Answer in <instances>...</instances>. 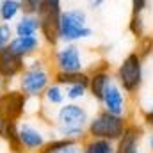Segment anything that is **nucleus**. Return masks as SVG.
<instances>
[{
    "instance_id": "nucleus-13",
    "label": "nucleus",
    "mask_w": 153,
    "mask_h": 153,
    "mask_svg": "<svg viewBox=\"0 0 153 153\" xmlns=\"http://www.w3.org/2000/svg\"><path fill=\"white\" fill-rule=\"evenodd\" d=\"M25 68H27L25 59L14 55L7 46L0 50V80L2 82H11L14 76L22 75Z\"/></svg>"
},
{
    "instance_id": "nucleus-20",
    "label": "nucleus",
    "mask_w": 153,
    "mask_h": 153,
    "mask_svg": "<svg viewBox=\"0 0 153 153\" xmlns=\"http://www.w3.org/2000/svg\"><path fill=\"white\" fill-rule=\"evenodd\" d=\"M18 13H20V2L18 0H2L0 2V20H2V23L11 22L13 18H16Z\"/></svg>"
},
{
    "instance_id": "nucleus-8",
    "label": "nucleus",
    "mask_w": 153,
    "mask_h": 153,
    "mask_svg": "<svg viewBox=\"0 0 153 153\" xmlns=\"http://www.w3.org/2000/svg\"><path fill=\"white\" fill-rule=\"evenodd\" d=\"M29 98L20 89H7L0 94V116L5 121H20L27 111Z\"/></svg>"
},
{
    "instance_id": "nucleus-4",
    "label": "nucleus",
    "mask_w": 153,
    "mask_h": 153,
    "mask_svg": "<svg viewBox=\"0 0 153 153\" xmlns=\"http://www.w3.org/2000/svg\"><path fill=\"white\" fill-rule=\"evenodd\" d=\"M126 126H128V117H119L105 111H100L89 119L85 135L91 139H103V141L116 143L123 135Z\"/></svg>"
},
{
    "instance_id": "nucleus-5",
    "label": "nucleus",
    "mask_w": 153,
    "mask_h": 153,
    "mask_svg": "<svg viewBox=\"0 0 153 153\" xmlns=\"http://www.w3.org/2000/svg\"><path fill=\"white\" fill-rule=\"evenodd\" d=\"M53 73L46 68L43 59H34L30 64H27L25 71L20 75V91L27 98H39L46 87L52 84Z\"/></svg>"
},
{
    "instance_id": "nucleus-22",
    "label": "nucleus",
    "mask_w": 153,
    "mask_h": 153,
    "mask_svg": "<svg viewBox=\"0 0 153 153\" xmlns=\"http://www.w3.org/2000/svg\"><path fill=\"white\" fill-rule=\"evenodd\" d=\"M71 144H75V141H68V139H61V137H50L45 143V146L39 150V153H55L62 148L71 146Z\"/></svg>"
},
{
    "instance_id": "nucleus-6",
    "label": "nucleus",
    "mask_w": 153,
    "mask_h": 153,
    "mask_svg": "<svg viewBox=\"0 0 153 153\" xmlns=\"http://www.w3.org/2000/svg\"><path fill=\"white\" fill-rule=\"evenodd\" d=\"M61 2L59 0H39L38 7V20H39V32L41 38L48 46H55L59 39V22H61Z\"/></svg>"
},
{
    "instance_id": "nucleus-32",
    "label": "nucleus",
    "mask_w": 153,
    "mask_h": 153,
    "mask_svg": "<svg viewBox=\"0 0 153 153\" xmlns=\"http://www.w3.org/2000/svg\"><path fill=\"white\" fill-rule=\"evenodd\" d=\"M4 123H5V119L0 116V134H2V128H4Z\"/></svg>"
},
{
    "instance_id": "nucleus-24",
    "label": "nucleus",
    "mask_w": 153,
    "mask_h": 153,
    "mask_svg": "<svg viewBox=\"0 0 153 153\" xmlns=\"http://www.w3.org/2000/svg\"><path fill=\"white\" fill-rule=\"evenodd\" d=\"M135 53H137L143 61L148 59L153 53V36H144L143 39H139V41H137V50H135Z\"/></svg>"
},
{
    "instance_id": "nucleus-21",
    "label": "nucleus",
    "mask_w": 153,
    "mask_h": 153,
    "mask_svg": "<svg viewBox=\"0 0 153 153\" xmlns=\"http://www.w3.org/2000/svg\"><path fill=\"white\" fill-rule=\"evenodd\" d=\"M128 32L137 39V41L146 36V22H144V16H143V14H132V16H130Z\"/></svg>"
},
{
    "instance_id": "nucleus-9",
    "label": "nucleus",
    "mask_w": 153,
    "mask_h": 153,
    "mask_svg": "<svg viewBox=\"0 0 153 153\" xmlns=\"http://www.w3.org/2000/svg\"><path fill=\"white\" fill-rule=\"evenodd\" d=\"M102 111L109 112L112 116H119V117H126L128 114V98L123 93V89L116 84V80L105 89L103 98H102Z\"/></svg>"
},
{
    "instance_id": "nucleus-10",
    "label": "nucleus",
    "mask_w": 153,
    "mask_h": 153,
    "mask_svg": "<svg viewBox=\"0 0 153 153\" xmlns=\"http://www.w3.org/2000/svg\"><path fill=\"white\" fill-rule=\"evenodd\" d=\"M18 135H20V143L23 146L25 152H38L45 146V143L48 141V135L45 130H41L38 125L30 123V121H22L18 125Z\"/></svg>"
},
{
    "instance_id": "nucleus-23",
    "label": "nucleus",
    "mask_w": 153,
    "mask_h": 153,
    "mask_svg": "<svg viewBox=\"0 0 153 153\" xmlns=\"http://www.w3.org/2000/svg\"><path fill=\"white\" fill-rule=\"evenodd\" d=\"M87 94V85H82V84H75V85H68L66 91H64V96L70 100V103H76L80 100H84Z\"/></svg>"
},
{
    "instance_id": "nucleus-1",
    "label": "nucleus",
    "mask_w": 153,
    "mask_h": 153,
    "mask_svg": "<svg viewBox=\"0 0 153 153\" xmlns=\"http://www.w3.org/2000/svg\"><path fill=\"white\" fill-rule=\"evenodd\" d=\"M89 119L91 117L85 107L78 103H64L55 112V132L61 139L80 143L87 137L85 128Z\"/></svg>"
},
{
    "instance_id": "nucleus-3",
    "label": "nucleus",
    "mask_w": 153,
    "mask_h": 153,
    "mask_svg": "<svg viewBox=\"0 0 153 153\" xmlns=\"http://www.w3.org/2000/svg\"><path fill=\"white\" fill-rule=\"evenodd\" d=\"M114 80L126 96H134L141 91L144 82V61L135 52H130L117 66Z\"/></svg>"
},
{
    "instance_id": "nucleus-12",
    "label": "nucleus",
    "mask_w": 153,
    "mask_h": 153,
    "mask_svg": "<svg viewBox=\"0 0 153 153\" xmlns=\"http://www.w3.org/2000/svg\"><path fill=\"white\" fill-rule=\"evenodd\" d=\"M144 126L139 123H128L123 135L114 143L116 153H141V141L144 137Z\"/></svg>"
},
{
    "instance_id": "nucleus-16",
    "label": "nucleus",
    "mask_w": 153,
    "mask_h": 153,
    "mask_svg": "<svg viewBox=\"0 0 153 153\" xmlns=\"http://www.w3.org/2000/svg\"><path fill=\"white\" fill-rule=\"evenodd\" d=\"M53 84L61 85V87H68V85H75V84H82L89 87V73L87 71H80V73H62V71H53L52 76Z\"/></svg>"
},
{
    "instance_id": "nucleus-19",
    "label": "nucleus",
    "mask_w": 153,
    "mask_h": 153,
    "mask_svg": "<svg viewBox=\"0 0 153 153\" xmlns=\"http://www.w3.org/2000/svg\"><path fill=\"white\" fill-rule=\"evenodd\" d=\"M43 96H45V100H46L48 105H57V107L64 105V100H66L64 89L61 85H57V84H50L46 87V91L43 93Z\"/></svg>"
},
{
    "instance_id": "nucleus-27",
    "label": "nucleus",
    "mask_w": 153,
    "mask_h": 153,
    "mask_svg": "<svg viewBox=\"0 0 153 153\" xmlns=\"http://www.w3.org/2000/svg\"><path fill=\"white\" fill-rule=\"evenodd\" d=\"M148 0H132V14H143L148 9Z\"/></svg>"
},
{
    "instance_id": "nucleus-29",
    "label": "nucleus",
    "mask_w": 153,
    "mask_h": 153,
    "mask_svg": "<svg viewBox=\"0 0 153 153\" xmlns=\"http://www.w3.org/2000/svg\"><path fill=\"white\" fill-rule=\"evenodd\" d=\"M55 153H82V143H75V144H71L68 148H62V150H59Z\"/></svg>"
},
{
    "instance_id": "nucleus-31",
    "label": "nucleus",
    "mask_w": 153,
    "mask_h": 153,
    "mask_svg": "<svg viewBox=\"0 0 153 153\" xmlns=\"http://www.w3.org/2000/svg\"><path fill=\"white\" fill-rule=\"evenodd\" d=\"M146 143H148L150 152L153 153V132H148V134H146Z\"/></svg>"
},
{
    "instance_id": "nucleus-17",
    "label": "nucleus",
    "mask_w": 153,
    "mask_h": 153,
    "mask_svg": "<svg viewBox=\"0 0 153 153\" xmlns=\"http://www.w3.org/2000/svg\"><path fill=\"white\" fill-rule=\"evenodd\" d=\"M39 32V20L38 16H22L14 27V38H29V36H36Z\"/></svg>"
},
{
    "instance_id": "nucleus-2",
    "label": "nucleus",
    "mask_w": 153,
    "mask_h": 153,
    "mask_svg": "<svg viewBox=\"0 0 153 153\" xmlns=\"http://www.w3.org/2000/svg\"><path fill=\"white\" fill-rule=\"evenodd\" d=\"M94 30L87 25V13L80 7H71L61 13L59 22V39L64 45H75L80 39H87Z\"/></svg>"
},
{
    "instance_id": "nucleus-11",
    "label": "nucleus",
    "mask_w": 153,
    "mask_h": 153,
    "mask_svg": "<svg viewBox=\"0 0 153 153\" xmlns=\"http://www.w3.org/2000/svg\"><path fill=\"white\" fill-rule=\"evenodd\" d=\"M112 82H114V76L111 73V64L100 62V66H94V70L89 71V87H87V93L96 102H102L105 89Z\"/></svg>"
},
{
    "instance_id": "nucleus-30",
    "label": "nucleus",
    "mask_w": 153,
    "mask_h": 153,
    "mask_svg": "<svg viewBox=\"0 0 153 153\" xmlns=\"http://www.w3.org/2000/svg\"><path fill=\"white\" fill-rule=\"evenodd\" d=\"M102 4H103V0H89V2H87V5H89L91 9H98Z\"/></svg>"
},
{
    "instance_id": "nucleus-33",
    "label": "nucleus",
    "mask_w": 153,
    "mask_h": 153,
    "mask_svg": "<svg viewBox=\"0 0 153 153\" xmlns=\"http://www.w3.org/2000/svg\"><path fill=\"white\" fill-rule=\"evenodd\" d=\"M2 93H4V82L0 80V94H2Z\"/></svg>"
},
{
    "instance_id": "nucleus-18",
    "label": "nucleus",
    "mask_w": 153,
    "mask_h": 153,
    "mask_svg": "<svg viewBox=\"0 0 153 153\" xmlns=\"http://www.w3.org/2000/svg\"><path fill=\"white\" fill-rule=\"evenodd\" d=\"M82 153H116V148L111 141L85 137L82 143Z\"/></svg>"
},
{
    "instance_id": "nucleus-28",
    "label": "nucleus",
    "mask_w": 153,
    "mask_h": 153,
    "mask_svg": "<svg viewBox=\"0 0 153 153\" xmlns=\"http://www.w3.org/2000/svg\"><path fill=\"white\" fill-rule=\"evenodd\" d=\"M143 126H148L150 132H153V103L148 111H143Z\"/></svg>"
},
{
    "instance_id": "nucleus-14",
    "label": "nucleus",
    "mask_w": 153,
    "mask_h": 153,
    "mask_svg": "<svg viewBox=\"0 0 153 153\" xmlns=\"http://www.w3.org/2000/svg\"><path fill=\"white\" fill-rule=\"evenodd\" d=\"M39 46H41L39 36H29V38H13V41L9 43L7 48L14 55L22 57V59H27V57H30L38 52Z\"/></svg>"
},
{
    "instance_id": "nucleus-25",
    "label": "nucleus",
    "mask_w": 153,
    "mask_h": 153,
    "mask_svg": "<svg viewBox=\"0 0 153 153\" xmlns=\"http://www.w3.org/2000/svg\"><path fill=\"white\" fill-rule=\"evenodd\" d=\"M13 27L9 23H0V50L9 46V43L13 41Z\"/></svg>"
},
{
    "instance_id": "nucleus-15",
    "label": "nucleus",
    "mask_w": 153,
    "mask_h": 153,
    "mask_svg": "<svg viewBox=\"0 0 153 153\" xmlns=\"http://www.w3.org/2000/svg\"><path fill=\"white\" fill-rule=\"evenodd\" d=\"M0 139L7 144L9 153H25L22 143H20V135H18V123L16 121H5Z\"/></svg>"
},
{
    "instance_id": "nucleus-26",
    "label": "nucleus",
    "mask_w": 153,
    "mask_h": 153,
    "mask_svg": "<svg viewBox=\"0 0 153 153\" xmlns=\"http://www.w3.org/2000/svg\"><path fill=\"white\" fill-rule=\"evenodd\" d=\"M39 7V0H22L20 2V11L25 16H36Z\"/></svg>"
},
{
    "instance_id": "nucleus-7",
    "label": "nucleus",
    "mask_w": 153,
    "mask_h": 153,
    "mask_svg": "<svg viewBox=\"0 0 153 153\" xmlns=\"http://www.w3.org/2000/svg\"><path fill=\"white\" fill-rule=\"evenodd\" d=\"M53 66H55V71H62V73L85 71L82 48L76 45H64V46L57 48L53 53Z\"/></svg>"
}]
</instances>
